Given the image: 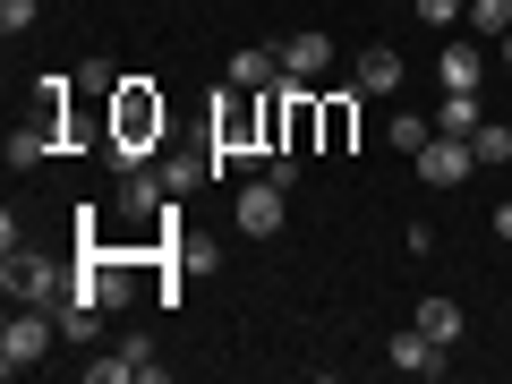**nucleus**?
Masks as SVG:
<instances>
[{
    "label": "nucleus",
    "instance_id": "10",
    "mask_svg": "<svg viewBox=\"0 0 512 384\" xmlns=\"http://www.w3.org/2000/svg\"><path fill=\"white\" fill-rule=\"evenodd\" d=\"M410 325H419L427 342H444V350H453V342H461V325H470V316H461V299L427 291V299H419V316H410Z\"/></svg>",
    "mask_w": 512,
    "mask_h": 384
},
{
    "label": "nucleus",
    "instance_id": "13",
    "mask_svg": "<svg viewBox=\"0 0 512 384\" xmlns=\"http://www.w3.org/2000/svg\"><path fill=\"white\" fill-rule=\"evenodd\" d=\"M154 171H163V188H171V197H188V188H197L205 171H222V154H163Z\"/></svg>",
    "mask_w": 512,
    "mask_h": 384
},
{
    "label": "nucleus",
    "instance_id": "1",
    "mask_svg": "<svg viewBox=\"0 0 512 384\" xmlns=\"http://www.w3.org/2000/svg\"><path fill=\"white\" fill-rule=\"evenodd\" d=\"M0 291H9V308H52L60 316L69 282H60V265H43L35 248H9V256H0Z\"/></svg>",
    "mask_w": 512,
    "mask_h": 384
},
{
    "label": "nucleus",
    "instance_id": "6",
    "mask_svg": "<svg viewBox=\"0 0 512 384\" xmlns=\"http://www.w3.org/2000/svg\"><path fill=\"white\" fill-rule=\"evenodd\" d=\"M274 52H282V86H316V77L333 69V35H316V26H299V35H282Z\"/></svg>",
    "mask_w": 512,
    "mask_h": 384
},
{
    "label": "nucleus",
    "instance_id": "14",
    "mask_svg": "<svg viewBox=\"0 0 512 384\" xmlns=\"http://www.w3.org/2000/svg\"><path fill=\"white\" fill-rule=\"evenodd\" d=\"M461 26H478V43H504L512 35V0H470V18Z\"/></svg>",
    "mask_w": 512,
    "mask_h": 384
},
{
    "label": "nucleus",
    "instance_id": "16",
    "mask_svg": "<svg viewBox=\"0 0 512 384\" xmlns=\"http://www.w3.org/2000/svg\"><path fill=\"white\" fill-rule=\"evenodd\" d=\"M470 154H478V163H512V128L504 120H478L470 128Z\"/></svg>",
    "mask_w": 512,
    "mask_h": 384
},
{
    "label": "nucleus",
    "instance_id": "18",
    "mask_svg": "<svg viewBox=\"0 0 512 384\" xmlns=\"http://www.w3.org/2000/svg\"><path fill=\"white\" fill-rule=\"evenodd\" d=\"M77 86H86V94H120V86H128V77H120V69H111V60H86V69H77Z\"/></svg>",
    "mask_w": 512,
    "mask_h": 384
},
{
    "label": "nucleus",
    "instance_id": "2",
    "mask_svg": "<svg viewBox=\"0 0 512 384\" xmlns=\"http://www.w3.org/2000/svg\"><path fill=\"white\" fill-rule=\"evenodd\" d=\"M52 342H60V316L52 308H9V325H0V367L26 376V367H43Z\"/></svg>",
    "mask_w": 512,
    "mask_h": 384
},
{
    "label": "nucleus",
    "instance_id": "9",
    "mask_svg": "<svg viewBox=\"0 0 512 384\" xmlns=\"http://www.w3.org/2000/svg\"><path fill=\"white\" fill-rule=\"evenodd\" d=\"M231 86L274 94V86H282V52H274V43H248V52H231Z\"/></svg>",
    "mask_w": 512,
    "mask_h": 384
},
{
    "label": "nucleus",
    "instance_id": "21",
    "mask_svg": "<svg viewBox=\"0 0 512 384\" xmlns=\"http://www.w3.org/2000/svg\"><path fill=\"white\" fill-rule=\"evenodd\" d=\"M504 69H512V35H504Z\"/></svg>",
    "mask_w": 512,
    "mask_h": 384
},
{
    "label": "nucleus",
    "instance_id": "11",
    "mask_svg": "<svg viewBox=\"0 0 512 384\" xmlns=\"http://www.w3.org/2000/svg\"><path fill=\"white\" fill-rule=\"evenodd\" d=\"M436 77H444V94H478V77H487V52H478V43H444Z\"/></svg>",
    "mask_w": 512,
    "mask_h": 384
},
{
    "label": "nucleus",
    "instance_id": "15",
    "mask_svg": "<svg viewBox=\"0 0 512 384\" xmlns=\"http://www.w3.org/2000/svg\"><path fill=\"white\" fill-rule=\"evenodd\" d=\"M478 120H487V111H478V94H444V111H436V128H444V137H470Z\"/></svg>",
    "mask_w": 512,
    "mask_h": 384
},
{
    "label": "nucleus",
    "instance_id": "17",
    "mask_svg": "<svg viewBox=\"0 0 512 384\" xmlns=\"http://www.w3.org/2000/svg\"><path fill=\"white\" fill-rule=\"evenodd\" d=\"M427 137H436V128H427V120H419V111H393V146H402V154H419V146H427Z\"/></svg>",
    "mask_w": 512,
    "mask_h": 384
},
{
    "label": "nucleus",
    "instance_id": "12",
    "mask_svg": "<svg viewBox=\"0 0 512 384\" xmlns=\"http://www.w3.org/2000/svg\"><path fill=\"white\" fill-rule=\"evenodd\" d=\"M402 86V52H393V43H367L359 52V94H393Z\"/></svg>",
    "mask_w": 512,
    "mask_h": 384
},
{
    "label": "nucleus",
    "instance_id": "20",
    "mask_svg": "<svg viewBox=\"0 0 512 384\" xmlns=\"http://www.w3.org/2000/svg\"><path fill=\"white\" fill-rule=\"evenodd\" d=\"M35 26V0H0V35H26Z\"/></svg>",
    "mask_w": 512,
    "mask_h": 384
},
{
    "label": "nucleus",
    "instance_id": "7",
    "mask_svg": "<svg viewBox=\"0 0 512 384\" xmlns=\"http://www.w3.org/2000/svg\"><path fill=\"white\" fill-rule=\"evenodd\" d=\"M384 359L402 367V376H427V384H436L444 367H453V359H444V342H427L419 325H402V333H393V342H384Z\"/></svg>",
    "mask_w": 512,
    "mask_h": 384
},
{
    "label": "nucleus",
    "instance_id": "8",
    "mask_svg": "<svg viewBox=\"0 0 512 384\" xmlns=\"http://www.w3.org/2000/svg\"><path fill=\"white\" fill-rule=\"evenodd\" d=\"M120 222H146V214H163L171 205V188H163V171H120Z\"/></svg>",
    "mask_w": 512,
    "mask_h": 384
},
{
    "label": "nucleus",
    "instance_id": "4",
    "mask_svg": "<svg viewBox=\"0 0 512 384\" xmlns=\"http://www.w3.org/2000/svg\"><path fill=\"white\" fill-rule=\"evenodd\" d=\"M86 376L94 384H163V359H154L146 333H128V342H111L103 359H86Z\"/></svg>",
    "mask_w": 512,
    "mask_h": 384
},
{
    "label": "nucleus",
    "instance_id": "5",
    "mask_svg": "<svg viewBox=\"0 0 512 384\" xmlns=\"http://www.w3.org/2000/svg\"><path fill=\"white\" fill-rule=\"evenodd\" d=\"M410 163H419V180H427V188H461V180L478 171V154H470V137H444V128H436V137H427Z\"/></svg>",
    "mask_w": 512,
    "mask_h": 384
},
{
    "label": "nucleus",
    "instance_id": "19",
    "mask_svg": "<svg viewBox=\"0 0 512 384\" xmlns=\"http://www.w3.org/2000/svg\"><path fill=\"white\" fill-rule=\"evenodd\" d=\"M419 18L427 26H461V18H470V0H419Z\"/></svg>",
    "mask_w": 512,
    "mask_h": 384
},
{
    "label": "nucleus",
    "instance_id": "3",
    "mask_svg": "<svg viewBox=\"0 0 512 384\" xmlns=\"http://www.w3.org/2000/svg\"><path fill=\"white\" fill-rule=\"evenodd\" d=\"M282 214H291V180H274V171H265V180H248V188H239V205H231V222H239L248 239H274Z\"/></svg>",
    "mask_w": 512,
    "mask_h": 384
}]
</instances>
